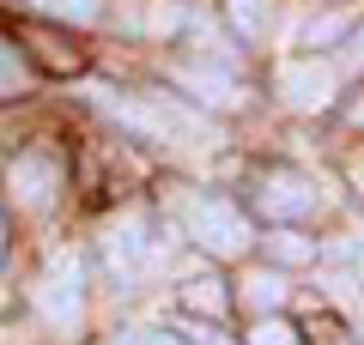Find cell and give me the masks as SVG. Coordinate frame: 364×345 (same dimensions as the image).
Masks as SVG:
<instances>
[{"label":"cell","mask_w":364,"mask_h":345,"mask_svg":"<svg viewBox=\"0 0 364 345\" xmlns=\"http://www.w3.org/2000/svg\"><path fill=\"white\" fill-rule=\"evenodd\" d=\"M91 103H97L116 128L140 133V140H158V146H200V140H207V128H213L200 109L164 97V91H134V97H116L109 85H91Z\"/></svg>","instance_id":"1"},{"label":"cell","mask_w":364,"mask_h":345,"mask_svg":"<svg viewBox=\"0 0 364 345\" xmlns=\"http://www.w3.org/2000/svg\"><path fill=\"white\" fill-rule=\"evenodd\" d=\"M170 206H176L182 236H188L195 248H207V255L237 261V255L255 248V224H249L243 206L225 200V194H188V188H176V194H170Z\"/></svg>","instance_id":"2"},{"label":"cell","mask_w":364,"mask_h":345,"mask_svg":"<svg viewBox=\"0 0 364 345\" xmlns=\"http://www.w3.org/2000/svg\"><path fill=\"white\" fill-rule=\"evenodd\" d=\"M61 188H67V164H61V152H43V146L18 152L13 170H6V194H13V206L25 218L49 212V206L61 200Z\"/></svg>","instance_id":"3"},{"label":"cell","mask_w":364,"mask_h":345,"mask_svg":"<svg viewBox=\"0 0 364 345\" xmlns=\"http://www.w3.org/2000/svg\"><path fill=\"white\" fill-rule=\"evenodd\" d=\"M31 303H37V315L49 321V327L73 333L79 321H85V267H79L73 255H55L49 267H43L37 291H31Z\"/></svg>","instance_id":"4"},{"label":"cell","mask_w":364,"mask_h":345,"mask_svg":"<svg viewBox=\"0 0 364 345\" xmlns=\"http://www.w3.org/2000/svg\"><path fill=\"white\" fill-rule=\"evenodd\" d=\"M104 267H109V279H116L122 291L146 285V273H152V224H146L140 212L116 218V224L104 230Z\"/></svg>","instance_id":"5"},{"label":"cell","mask_w":364,"mask_h":345,"mask_svg":"<svg viewBox=\"0 0 364 345\" xmlns=\"http://www.w3.org/2000/svg\"><path fill=\"white\" fill-rule=\"evenodd\" d=\"M255 206L267 218H279V224H298V218H310L316 206H322V188H316L304 170H267V176L255 182Z\"/></svg>","instance_id":"6"},{"label":"cell","mask_w":364,"mask_h":345,"mask_svg":"<svg viewBox=\"0 0 364 345\" xmlns=\"http://www.w3.org/2000/svg\"><path fill=\"white\" fill-rule=\"evenodd\" d=\"M340 91V67L334 61H291L279 67V97L291 103V109H328Z\"/></svg>","instance_id":"7"},{"label":"cell","mask_w":364,"mask_h":345,"mask_svg":"<svg viewBox=\"0 0 364 345\" xmlns=\"http://www.w3.org/2000/svg\"><path fill=\"white\" fill-rule=\"evenodd\" d=\"M170 79H176V85L188 91V97L213 103V109H237V103H243L237 79L225 73V67H213V61H176V67H170Z\"/></svg>","instance_id":"8"},{"label":"cell","mask_w":364,"mask_h":345,"mask_svg":"<svg viewBox=\"0 0 364 345\" xmlns=\"http://www.w3.org/2000/svg\"><path fill=\"white\" fill-rule=\"evenodd\" d=\"M243 303L255 309V315H273V309L286 303V279H279V273H249L243 279Z\"/></svg>","instance_id":"9"},{"label":"cell","mask_w":364,"mask_h":345,"mask_svg":"<svg viewBox=\"0 0 364 345\" xmlns=\"http://www.w3.org/2000/svg\"><path fill=\"white\" fill-rule=\"evenodd\" d=\"M182 303L195 309V315H225V303H231V297H225L219 279H188V285H182Z\"/></svg>","instance_id":"10"},{"label":"cell","mask_w":364,"mask_h":345,"mask_svg":"<svg viewBox=\"0 0 364 345\" xmlns=\"http://www.w3.org/2000/svg\"><path fill=\"white\" fill-rule=\"evenodd\" d=\"M25 6L43 18H61V25H91L97 18V0H25Z\"/></svg>","instance_id":"11"},{"label":"cell","mask_w":364,"mask_h":345,"mask_svg":"<svg viewBox=\"0 0 364 345\" xmlns=\"http://www.w3.org/2000/svg\"><path fill=\"white\" fill-rule=\"evenodd\" d=\"M267 255L279 261V267H304V261L316 255V243H310V236H298V230H273V236H267Z\"/></svg>","instance_id":"12"},{"label":"cell","mask_w":364,"mask_h":345,"mask_svg":"<svg viewBox=\"0 0 364 345\" xmlns=\"http://www.w3.org/2000/svg\"><path fill=\"white\" fill-rule=\"evenodd\" d=\"M225 13H231L237 37H249V43L267 31V0H225Z\"/></svg>","instance_id":"13"},{"label":"cell","mask_w":364,"mask_h":345,"mask_svg":"<svg viewBox=\"0 0 364 345\" xmlns=\"http://www.w3.org/2000/svg\"><path fill=\"white\" fill-rule=\"evenodd\" d=\"M249 345H298V327H291V321H279V315H255Z\"/></svg>","instance_id":"14"},{"label":"cell","mask_w":364,"mask_h":345,"mask_svg":"<svg viewBox=\"0 0 364 345\" xmlns=\"http://www.w3.org/2000/svg\"><path fill=\"white\" fill-rule=\"evenodd\" d=\"M18 91H25V61L0 43V97H18Z\"/></svg>","instance_id":"15"},{"label":"cell","mask_w":364,"mask_h":345,"mask_svg":"<svg viewBox=\"0 0 364 345\" xmlns=\"http://www.w3.org/2000/svg\"><path fill=\"white\" fill-rule=\"evenodd\" d=\"M352 18L346 13H328V18H310V31H304V43H334L340 31H346Z\"/></svg>","instance_id":"16"},{"label":"cell","mask_w":364,"mask_h":345,"mask_svg":"<svg viewBox=\"0 0 364 345\" xmlns=\"http://www.w3.org/2000/svg\"><path fill=\"white\" fill-rule=\"evenodd\" d=\"M109 345H182L176 333H146V327H134V333H116Z\"/></svg>","instance_id":"17"},{"label":"cell","mask_w":364,"mask_h":345,"mask_svg":"<svg viewBox=\"0 0 364 345\" xmlns=\"http://www.w3.org/2000/svg\"><path fill=\"white\" fill-rule=\"evenodd\" d=\"M182 333H195V345H231L219 327H207V321H182Z\"/></svg>","instance_id":"18"},{"label":"cell","mask_w":364,"mask_h":345,"mask_svg":"<svg viewBox=\"0 0 364 345\" xmlns=\"http://www.w3.org/2000/svg\"><path fill=\"white\" fill-rule=\"evenodd\" d=\"M340 67H364V31H352V37H346V55H340Z\"/></svg>","instance_id":"19"},{"label":"cell","mask_w":364,"mask_h":345,"mask_svg":"<svg viewBox=\"0 0 364 345\" xmlns=\"http://www.w3.org/2000/svg\"><path fill=\"white\" fill-rule=\"evenodd\" d=\"M352 128H364V97H358V103H352Z\"/></svg>","instance_id":"20"},{"label":"cell","mask_w":364,"mask_h":345,"mask_svg":"<svg viewBox=\"0 0 364 345\" xmlns=\"http://www.w3.org/2000/svg\"><path fill=\"white\" fill-rule=\"evenodd\" d=\"M358 267H364V236H358Z\"/></svg>","instance_id":"21"}]
</instances>
